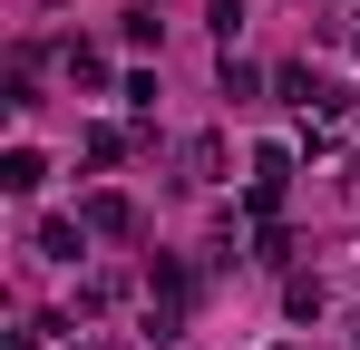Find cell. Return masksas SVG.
<instances>
[{
	"mask_svg": "<svg viewBox=\"0 0 360 350\" xmlns=\"http://www.w3.org/2000/svg\"><path fill=\"white\" fill-rule=\"evenodd\" d=\"M39 175H49V166H39L30 146H10V156H0V185H10V195H39Z\"/></svg>",
	"mask_w": 360,
	"mask_h": 350,
	"instance_id": "1",
	"label": "cell"
},
{
	"mask_svg": "<svg viewBox=\"0 0 360 350\" xmlns=\"http://www.w3.org/2000/svg\"><path fill=\"white\" fill-rule=\"evenodd\" d=\"M78 224H88V233H127V195H88Z\"/></svg>",
	"mask_w": 360,
	"mask_h": 350,
	"instance_id": "2",
	"label": "cell"
},
{
	"mask_svg": "<svg viewBox=\"0 0 360 350\" xmlns=\"http://www.w3.org/2000/svg\"><path fill=\"white\" fill-rule=\"evenodd\" d=\"M78 233L88 224H39V253H49V263H78Z\"/></svg>",
	"mask_w": 360,
	"mask_h": 350,
	"instance_id": "3",
	"label": "cell"
},
{
	"mask_svg": "<svg viewBox=\"0 0 360 350\" xmlns=\"http://www.w3.org/2000/svg\"><path fill=\"white\" fill-rule=\"evenodd\" d=\"M10 350H39V341H10Z\"/></svg>",
	"mask_w": 360,
	"mask_h": 350,
	"instance_id": "4",
	"label": "cell"
},
{
	"mask_svg": "<svg viewBox=\"0 0 360 350\" xmlns=\"http://www.w3.org/2000/svg\"><path fill=\"white\" fill-rule=\"evenodd\" d=\"M292 350H302V341H292Z\"/></svg>",
	"mask_w": 360,
	"mask_h": 350,
	"instance_id": "5",
	"label": "cell"
}]
</instances>
